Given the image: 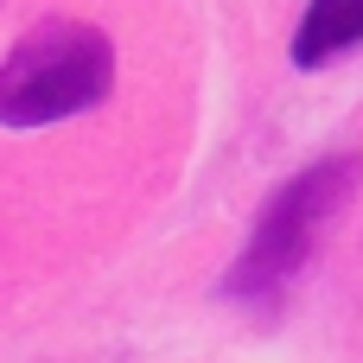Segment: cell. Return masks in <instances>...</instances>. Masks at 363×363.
<instances>
[{
  "instance_id": "obj_1",
  "label": "cell",
  "mask_w": 363,
  "mask_h": 363,
  "mask_svg": "<svg viewBox=\"0 0 363 363\" xmlns=\"http://www.w3.org/2000/svg\"><path fill=\"white\" fill-rule=\"evenodd\" d=\"M357 179H363L357 153H332V160L294 172V179L262 204V217H255V230H249L236 268L223 274V300H230V306H274V300L294 287V274L313 262V249H319V236L332 230V217L351 204Z\"/></svg>"
},
{
  "instance_id": "obj_2",
  "label": "cell",
  "mask_w": 363,
  "mask_h": 363,
  "mask_svg": "<svg viewBox=\"0 0 363 363\" xmlns=\"http://www.w3.org/2000/svg\"><path fill=\"white\" fill-rule=\"evenodd\" d=\"M115 89V45L89 19H38L0 57V128L70 121Z\"/></svg>"
},
{
  "instance_id": "obj_3",
  "label": "cell",
  "mask_w": 363,
  "mask_h": 363,
  "mask_svg": "<svg viewBox=\"0 0 363 363\" xmlns=\"http://www.w3.org/2000/svg\"><path fill=\"white\" fill-rule=\"evenodd\" d=\"M357 45H363V0H313L300 13V32H294V64L319 70V64H338Z\"/></svg>"
}]
</instances>
